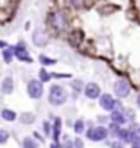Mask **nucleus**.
Returning a JSON list of instances; mask_svg holds the SVG:
<instances>
[{
	"mask_svg": "<svg viewBox=\"0 0 140 148\" xmlns=\"http://www.w3.org/2000/svg\"><path fill=\"white\" fill-rule=\"evenodd\" d=\"M124 111V116H126V119H127V122L129 121H134V119H135V112H134V111H132V109H122Z\"/></svg>",
	"mask_w": 140,
	"mask_h": 148,
	"instance_id": "24",
	"label": "nucleus"
},
{
	"mask_svg": "<svg viewBox=\"0 0 140 148\" xmlns=\"http://www.w3.org/2000/svg\"><path fill=\"white\" fill-rule=\"evenodd\" d=\"M98 101H100V108L103 111H108V112L114 111L116 109V103H117V99H114V96L109 95V93H103Z\"/></svg>",
	"mask_w": 140,
	"mask_h": 148,
	"instance_id": "7",
	"label": "nucleus"
},
{
	"mask_svg": "<svg viewBox=\"0 0 140 148\" xmlns=\"http://www.w3.org/2000/svg\"><path fill=\"white\" fill-rule=\"evenodd\" d=\"M62 138H64V142H62V148H73V140H69L67 135H64Z\"/></svg>",
	"mask_w": 140,
	"mask_h": 148,
	"instance_id": "25",
	"label": "nucleus"
},
{
	"mask_svg": "<svg viewBox=\"0 0 140 148\" xmlns=\"http://www.w3.org/2000/svg\"><path fill=\"white\" fill-rule=\"evenodd\" d=\"M83 95L86 96L88 99H100V96H101L100 85L95 82H88L83 86Z\"/></svg>",
	"mask_w": 140,
	"mask_h": 148,
	"instance_id": "8",
	"label": "nucleus"
},
{
	"mask_svg": "<svg viewBox=\"0 0 140 148\" xmlns=\"http://www.w3.org/2000/svg\"><path fill=\"white\" fill-rule=\"evenodd\" d=\"M111 148H126V143H122V142H119V140H114V142H111L109 143Z\"/></svg>",
	"mask_w": 140,
	"mask_h": 148,
	"instance_id": "27",
	"label": "nucleus"
},
{
	"mask_svg": "<svg viewBox=\"0 0 140 148\" xmlns=\"http://www.w3.org/2000/svg\"><path fill=\"white\" fill-rule=\"evenodd\" d=\"M0 91H2V95H5V96L12 95V93L15 91V80H13V77L7 75V77L2 80V85H0Z\"/></svg>",
	"mask_w": 140,
	"mask_h": 148,
	"instance_id": "9",
	"label": "nucleus"
},
{
	"mask_svg": "<svg viewBox=\"0 0 140 148\" xmlns=\"http://www.w3.org/2000/svg\"><path fill=\"white\" fill-rule=\"evenodd\" d=\"M72 127H73V132L77 135H82L83 132H86V122H85L83 119H77Z\"/></svg>",
	"mask_w": 140,
	"mask_h": 148,
	"instance_id": "16",
	"label": "nucleus"
},
{
	"mask_svg": "<svg viewBox=\"0 0 140 148\" xmlns=\"http://www.w3.org/2000/svg\"><path fill=\"white\" fill-rule=\"evenodd\" d=\"M130 148H140V145H132Z\"/></svg>",
	"mask_w": 140,
	"mask_h": 148,
	"instance_id": "33",
	"label": "nucleus"
},
{
	"mask_svg": "<svg viewBox=\"0 0 140 148\" xmlns=\"http://www.w3.org/2000/svg\"><path fill=\"white\" fill-rule=\"evenodd\" d=\"M38 77H39V82H43V83H47V82H51L52 80V75H51V72H47V70L44 69H39V72H38Z\"/></svg>",
	"mask_w": 140,
	"mask_h": 148,
	"instance_id": "19",
	"label": "nucleus"
},
{
	"mask_svg": "<svg viewBox=\"0 0 140 148\" xmlns=\"http://www.w3.org/2000/svg\"><path fill=\"white\" fill-rule=\"evenodd\" d=\"M33 42H34L36 47H44L47 46V36L43 33V29H36L33 33Z\"/></svg>",
	"mask_w": 140,
	"mask_h": 148,
	"instance_id": "12",
	"label": "nucleus"
},
{
	"mask_svg": "<svg viewBox=\"0 0 140 148\" xmlns=\"http://www.w3.org/2000/svg\"><path fill=\"white\" fill-rule=\"evenodd\" d=\"M108 121H109V117H106V116H100V117H98V122H100V125L106 124Z\"/></svg>",
	"mask_w": 140,
	"mask_h": 148,
	"instance_id": "29",
	"label": "nucleus"
},
{
	"mask_svg": "<svg viewBox=\"0 0 140 148\" xmlns=\"http://www.w3.org/2000/svg\"><path fill=\"white\" fill-rule=\"evenodd\" d=\"M2 59H3V62L5 64H12L13 62V59H15V52H13V46L12 47H5L3 51H2Z\"/></svg>",
	"mask_w": 140,
	"mask_h": 148,
	"instance_id": "15",
	"label": "nucleus"
},
{
	"mask_svg": "<svg viewBox=\"0 0 140 148\" xmlns=\"http://www.w3.org/2000/svg\"><path fill=\"white\" fill-rule=\"evenodd\" d=\"M70 86H72V90H73L72 98H73V99H77V98H78V95L83 91V90H82V80H73V82L70 83Z\"/></svg>",
	"mask_w": 140,
	"mask_h": 148,
	"instance_id": "18",
	"label": "nucleus"
},
{
	"mask_svg": "<svg viewBox=\"0 0 140 148\" xmlns=\"http://www.w3.org/2000/svg\"><path fill=\"white\" fill-rule=\"evenodd\" d=\"M0 117L3 119L5 122H15L18 119V114L15 112L13 109L10 108H3L2 111H0Z\"/></svg>",
	"mask_w": 140,
	"mask_h": 148,
	"instance_id": "13",
	"label": "nucleus"
},
{
	"mask_svg": "<svg viewBox=\"0 0 140 148\" xmlns=\"http://www.w3.org/2000/svg\"><path fill=\"white\" fill-rule=\"evenodd\" d=\"M85 135H86V138L90 142H104L109 137V130L104 125H96V127H90L85 132Z\"/></svg>",
	"mask_w": 140,
	"mask_h": 148,
	"instance_id": "3",
	"label": "nucleus"
},
{
	"mask_svg": "<svg viewBox=\"0 0 140 148\" xmlns=\"http://www.w3.org/2000/svg\"><path fill=\"white\" fill-rule=\"evenodd\" d=\"M60 134H62V119L60 117H54L52 121V142H60Z\"/></svg>",
	"mask_w": 140,
	"mask_h": 148,
	"instance_id": "11",
	"label": "nucleus"
},
{
	"mask_svg": "<svg viewBox=\"0 0 140 148\" xmlns=\"http://www.w3.org/2000/svg\"><path fill=\"white\" fill-rule=\"evenodd\" d=\"M114 95L117 96L119 99H124V98H127V96L130 95V83L127 82L126 78H119L114 82Z\"/></svg>",
	"mask_w": 140,
	"mask_h": 148,
	"instance_id": "5",
	"label": "nucleus"
},
{
	"mask_svg": "<svg viewBox=\"0 0 140 148\" xmlns=\"http://www.w3.org/2000/svg\"><path fill=\"white\" fill-rule=\"evenodd\" d=\"M47 23L49 26L56 31H64L67 26H69V18L64 12L60 10H56V12H49L47 15Z\"/></svg>",
	"mask_w": 140,
	"mask_h": 148,
	"instance_id": "2",
	"label": "nucleus"
},
{
	"mask_svg": "<svg viewBox=\"0 0 140 148\" xmlns=\"http://www.w3.org/2000/svg\"><path fill=\"white\" fill-rule=\"evenodd\" d=\"M49 148H62V143L60 142H52V143L49 145Z\"/></svg>",
	"mask_w": 140,
	"mask_h": 148,
	"instance_id": "30",
	"label": "nucleus"
},
{
	"mask_svg": "<svg viewBox=\"0 0 140 148\" xmlns=\"http://www.w3.org/2000/svg\"><path fill=\"white\" fill-rule=\"evenodd\" d=\"M109 122L117 124V125L122 127L124 124L127 122V119H126V116H124L122 109H114V111H111V112H109Z\"/></svg>",
	"mask_w": 140,
	"mask_h": 148,
	"instance_id": "10",
	"label": "nucleus"
},
{
	"mask_svg": "<svg viewBox=\"0 0 140 148\" xmlns=\"http://www.w3.org/2000/svg\"><path fill=\"white\" fill-rule=\"evenodd\" d=\"M73 148H85V143H83V140L80 138V137H77V138L73 140Z\"/></svg>",
	"mask_w": 140,
	"mask_h": 148,
	"instance_id": "26",
	"label": "nucleus"
},
{
	"mask_svg": "<svg viewBox=\"0 0 140 148\" xmlns=\"http://www.w3.org/2000/svg\"><path fill=\"white\" fill-rule=\"evenodd\" d=\"M69 3L73 7V8L80 10V8H83L85 5H86V0H69Z\"/></svg>",
	"mask_w": 140,
	"mask_h": 148,
	"instance_id": "22",
	"label": "nucleus"
},
{
	"mask_svg": "<svg viewBox=\"0 0 140 148\" xmlns=\"http://www.w3.org/2000/svg\"><path fill=\"white\" fill-rule=\"evenodd\" d=\"M10 140V134L5 129H0V145H5Z\"/></svg>",
	"mask_w": 140,
	"mask_h": 148,
	"instance_id": "23",
	"label": "nucleus"
},
{
	"mask_svg": "<svg viewBox=\"0 0 140 148\" xmlns=\"http://www.w3.org/2000/svg\"><path fill=\"white\" fill-rule=\"evenodd\" d=\"M21 147L23 148H39V143L34 137H25L21 140Z\"/></svg>",
	"mask_w": 140,
	"mask_h": 148,
	"instance_id": "17",
	"label": "nucleus"
},
{
	"mask_svg": "<svg viewBox=\"0 0 140 148\" xmlns=\"http://www.w3.org/2000/svg\"><path fill=\"white\" fill-rule=\"evenodd\" d=\"M33 137H34L36 140H38V142H39V143H44V137L41 134H38V132H34V134H33Z\"/></svg>",
	"mask_w": 140,
	"mask_h": 148,
	"instance_id": "28",
	"label": "nucleus"
},
{
	"mask_svg": "<svg viewBox=\"0 0 140 148\" xmlns=\"http://www.w3.org/2000/svg\"><path fill=\"white\" fill-rule=\"evenodd\" d=\"M0 47H8V46H7V42H3V41H0Z\"/></svg>",
	"mask_w": 140,
	"mask_h": 148,
	"instance_id": "32",
	"label": "nucleus"
},
{
	"mask_svg": "<svg viewBox=\"0 0 140 148\" xmlns=\"http://www.w3.org/2000/svg\"><path fill=\"white\" fill-rule=\"evenodd\" d=\"M13 52H15V59H18L20 62H26V64L33 62V59H31L30 52H28V49H26V44L23 42V41H20L16 46H13Z\"/></svg>",
	"mask_w": 140,
	"mask_h": 148,
	"instance_id": "6",
	"label": "nucleus"
},
{
	"mask_svg": "<svg viewBox=\"0 0 140 148\" xmlns=\"http://www.w3.org/2000/svg\"><path fill=\"white\" fill-rule=\"evenodd\" d=\"M26 93L31 99H41L44 95V83L36 78L30 80L26 85Z\"/></svg>",
	"mask_w": 140,
	"mask_h": 148,
	"instance_id": "4",
	"label": "nucleus"
},
{
	"mask_svg": "<svg viewBox=\"0 0 140 148\" xmlns=\"http://www.w3.org/2000/svg\"><path fill=\"white\" fill-rule=\"evenodd\" d=\"M67 99H69V95H67V90L62 85H51V88H49V93H47V101L49 104L56 106V108H59V106H64L67 103Z\"/></svg>",
	"mask_w": 140,
	"mask_h": 148,
	"instance_id": "1",
	"label": "nucleus"
},
{
	"mask_svg": "<svg viewBox=\"0 0 140 148\" xmlns=\"http://www.w3.org/2000/svg\"><path fill=\"white\" fill-rule=\"evenodd\" d=\"M39 62L43 64V65H56L57 59H51V57H46L44 54H41V56H39Z\"/></svg>",
	"mask_w": 140,
	"mask_h": 148,
	"instance_id": "20",
	"label": "nucleus"
},
{
	"mask_svg": "<svg viewBox=\"0 0 140 148\" xmlns=\"http://www.w3.org/2000/svg\"><path fill=\"white\" fill-rule=\"evenodd\" d=\"M43 132H44V137H51V134H52V122L44 121L43 122Z\"/></svg>",
	"mask_w": 140,
	"mask_h": 148,
	"instance_id": "21",
	"label": "nucleus"
},
{
	"mask_svg": "<svg viewBox=\"0 0 140 148\" xmlns=\"http://www.w3.org/2000/svg\"><path fill=\"white\" fill-rule=\"evenodd\" d=\"M18 121L21 122L23 125H31V124H34V122H36V114L34 112H30V111L21 112L20 116H18Z\"/></svg>",
	"mask_w": 140,
	"mask_h": 148,
	"instance_id": "14",
	"label": "nucleus"
},
{
	"mask_svg": "<svg viewBox=\"0 0 140 148\" xmlns=\"http://www.w3.org/2000/svg\"><path fill=\"white\" fill-rule=\"evenodd\" d=\"M135 103H137V108L140 109V93L137 95V99H135Z\"/></svg>",
	"mask_w": 140,
	"mask_h": 148,
	"instance_id": "31",
	"label": "nucleus"
}]
</instances>
